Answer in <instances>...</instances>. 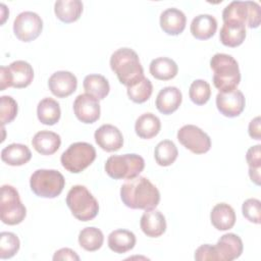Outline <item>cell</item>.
<instances>
[{"label": "cell", "mask_w": 261, "mask_h": 261, "mask_svg": "<svg viewBox=\"0 0 261 261\" xmlns=\"http://www.w3.org/2000/svg\"><path fill=\"white\" fill-rule=\"evenodd\" d=\"M120 198L128 208L152 210L160 202V193L147 177L138 175L121 186Z\"/></svg>", "instance_id": "obj_1"}, {"label": "cell", "mask_w": 261, "mask_h": 261, "mask_svg": "<svg viewBox=\"0 0 261 261\" xmlns=\"http://www.w3.org/2000/svg\"><path fill=\"white\" fill-rule=\"evenodd\" d=\"M110 67L126 88L136 85L144 77L139 56L130 48H120L113 52L110 57Z\"/></svg>", "instance_id": "obj_2"}, {"label": "cell", "mask_w": 261, "mask_h": 261, "mask_svg": "<svg viewBox=\"0 0 261 261\" xmlns=\"http://www.w3.org/2000/svg\"><path fill=\"white\" fill-rule=\"evenodd\" d=\"M213 70V84L219 92H230L237 89L241 82L238 61L230 55L216 53L210 60Z\"/></svg>", "instance_id": "obj_3"}, {"label": "cell", "mask_w": 261, "mask_h": 261, "mask_svg": "<svg viewBox=\"0 0 261 261\" xmlns=\"http://www.w3.org/2000/svg\"><path fill=\"white\" fill-rule=\"evenodd\" d=\"M66 204L72 215L81 221L92 220L99 212L98 201L85 186H73L67 193Z\"/></svg>", "instance_id": "obj_4"}, {"label": "cell", "mask_w": 261, "mask_h": 261, "mask_svg": "<svg viewBox=\"0 0 261 261\" xmlns=\"http://www.w3.org/2000/svg\"><path fill=\"white\" fill-rule=\"evenodd\" d=\"M64 185V176L55 169H37L30 178L31 190L41 198L52 199L59 196Z\"/></svg>", "instance_id": "obj_5"}, {"label": "cell", "mask_w": 261, "mask_h": 261, "mask_svg": "<svg viewBox=\"0 0 261 261\" xmlns=\"http://www.w3.org/2000/svg\"><path fill=\"white\" fill-rule=\"evenodd\" d=\"M145 167L143 157L138 154L110 156L105 163L106 173L114 179H130L138 176Z\"/></svg>", "instance_id": "obj_6"}, {"label": "cell", "mask_w": 261, "mask_h": 261, "mask_svg": "<svg viewBox=\"0 0 261 261\" xmlns=\"http://www.w3.org/2000/svg\"><path fill=\"white\" fill-rule=\"evenodd\" d=\"M96 158V150L93 145L86 142L71 144L60 157L62 166L71 173H79L90 166Z\"/></svg>", "instance_id": "obj_7"}, {"label": "cell", "mask_w": 261, "mask_h": 261, "mask_svg": "<svg viewBox=\"0 0 261 261\" xmlns=\"http://www.w3.org/2000/svg\"><path fill=\"white\" fill-rule=\"evenodd\" d=\"M27 215V209L21 203L19 194L10 185L1 187L0 217L3 223L15 225L20 223Z\"/></svg>", "instance_id": "obj_8"}, {"label": "cell", "mask_w": 261, "mask_h": 261, "mask_svg": "<svg viewBox=\"0 0 261 261\" xmlns=\"http://www.w3.org/2000/svg\"><path fill=\"white\" fill-rule=\"evenodd\" d=\"M222 19L223 22L233 20L256 29L260 24L261 8L255 1H232L223 9Z\"/></svg>", "instance_id": "obj_9"}, {"label": "cell", "mask_w": 261, "mask_h": 261, "mask_svg": "<svg viewBox=\"0 0 261 261\" xmlns=\"http://www.w3.org/2000/svg\"><path fill=\"white\" fill-rule=\"evenodd\" d=\"M34 79L32 65L24 60H16L8 66L0 67V91L13 87L22 89L31 85Z\"/></svg>", "instance_id": "obj_10"}, {"label": "cell", "mask_w": 261, "mask_h": 261, "mask_svg": "<svg viewBox=\"0 0 261 261\" xmlns=\"http://www.w3.org/2000/svg\"><path fill=\"white\" fill-rule=\"evenodd\" d=\"M42 30V18L33 11L20 12L13 21L14 35L22 42L34 41L41 35Z\"/></svg>", "instance_id": "obj_11"}, {"label": "cell", "mask_w": 261, "mask_h": 261, "mask_svg": "<svg viewBox=\"0 0 261 261\" xmlns=\"http://www.w3.org/2000/svg\"><path fill=\"white\" fill-rule=\"evenodd\" d=\"M178 142L195 154H204L211 148L210 137L194 124L181 126L177 132Z\"/></svg>", "instance_id": "obj_12"}, {"label": "cell", "mask_w": 261, "mask_h": 261, "mask_svg": "<svg viewBox=\"0 0 261 261\" xmlns=\"http://www.w3.org/2000/svg\"><path fill=\"white\" fill-rule=\"evenodd\" d=\"M246 100L240 90L230 92H219L216 95V106L218 111L226 117L239 116L245 108Z\"/></svg>", "instance_id": "obj_13"}, {"label": "cell", "mask_w": 261, "mask_h": 261, "mask_svg": "<svg viewBox=\"0 0 261 261\" xmlns=\"http://www.w3.org/2000/svg\"><path fill=\"white\" fill-rule=\"evenodd\" d=\"M73 111L76 118L84 123H94L100 117L99 100L89 94L79 95L73 102Z\"/></svg>", "instance_id": "obj_14"}, {"label": "cell", "mask_w": 261, "mask_h": 261, "mask_svg": "<svg viewBox=\"0 0 261 261\" xmlns=\"http://www.w3.org/2000/svg\"><path fill=\"white\" fill-rule=\"evenodd\" d=\"M48 87L54 96L58 98H65L76 90L77 80L70 71L59 70L49 77Z\"/></svg>", "instance_id": "obj_15"}, {"label": "cell", "mask_w": 261, "mask_h": 261, "mask_svg": "<svg viewBox=\"0 0 261 261\" xmlns=\"http://www.w3.org/2000/svg\"><path fill=\"white\" fill-rule=\"evenodd\" d=\"M218 261H231L239 258L243 253L241 238L232 232L223 234L214 246Z\"/></svg>", "instance_id": "obj_16"}, {"label": "cell", "mask_w": 261, "mask_h": 261, "mask_svg": "<svg viewBox=\"0 0 261 261\" xmlns=\"http://www.w3.org/2000/svg\"><path fill=\"white\" fill-rule=\"evenodd\" d=\"M97 145L106 152L119 150L123 145V137L120 130L112 124H103L94 134Z\"/></svg>", "instance_id": "obj_17"}, {"label": "cell", "mask_w": 261, "mask_h": 261, "mask_svg": "<svg viewBox=\"0 0 261 261\" xmlns=\"http://www.w3.org/2000/svg\"><path fill=\"white\" fill-rule=\"evenodd\" d=\"M140 226L147 237L158 238L166 230V220L160 211L146 210L141 217Z\"/></svg>", "instance_id": "obj_18"}, {"label": "cell", "mask_w": 261, "mask_h": 261, "mask_svg": "<svg viewBox=\"0 0 261 261\" xmlns=\"http://www.w3.org/2000/svg\"><path fill=\"white\" fill-rule=\"evenodd\" d=\"M181 100L182 95L179 89L176 87H165L158 93L155 105L160 113L168 115L178 109Z\"/></svg>", "instance_id": "obj_19"}, {"label": "cell", "mask_w": 261, "mask_h": 261, "mask_svg": "<svg viewBox=\"0 0 261 261\" xmlns=\"http://www.w3.org/2000/svg\"><path fill=\"white\" fill-rule=\"evenodd\" d=\"M187 17L177 8H167L160 15V27L164 33L171 36L179 35L186 28Z\"/></svg>", "instance_id": "obj_20"}, {"label": "cell", "mask_w": 261, "mask_h": 261, "mask_svg": "<svg viewBox=\"0 0 261 261\" xmlns=\"http://www.w3.org/2000/svg\"><path fill=\"white\" fill-rule=\"evenodd\" d=\"M220 42L227 47H238L246 39V25L239 21H224L219 33Z\"/></svg>", "instance_id": "obj_21"}, {"label": "cell", "mask_w": 261, "mask_h": 261, "mask_svg": "<svg viewBox=\"0 0 261 261\" xmlns=\"http://www.w3.org/2000/svg\"><path fill=\"white\" fill-rule=\"evenodd\" d=\"M32 145L38 153L42 155H52L59 149L61 139L60 136L54 132L40 130L34 136Z\"/></svg>", "instance_id": "obj_22"}, {"label": "cell", "mask_w": 261, "mask_h": 261, "mask_svg": "<svg viewBox=\"0 0 261 261\" xmlns=\"http://www.w3.org/2000/svg\"><path fill=\"white\" fill-rule=\"evenodd\" d=\"M212 225L218 230H227L232 228L236 223V212L233 208L226 203L216 204L210 213Z\"/></svg>", "instance_id": "obj_23"}, {"label": "cell", "mask_w": 261, "mask_h": 261, "mask_svg": "<svg viewBox=\"0 0 261 261\" xmlns=\"http://www.w3.org/2000/svg\"><path fill=\"white\" fill-rule=\"evenodd\" d=\"M191 33L198 40H208L217 30V20L210 14H199L191 22Z\"/></svg>", "instance_id": "obj_24"}, {"label": "cell", "mask_w": 261, "mask_h": 261, "mask_svg": "<svg viewBox=\"0 0 261 261\" xmlns=\"http://www.w3.org/2000/svg\"><path fill=\"white\" fill-rule=\"evenodd\" d=\"M32 158V152L28 146L23 144L13 143L6 146L1 151V159L3 162L11 166H20L28 163Z\"/></svg>", "instance_id": "obj_25"}, {"label": "cell", "mask_w": 261, "mask_h": 261, "mask_svg": "<svg viewBox=\"0 0 261 261\" xmlns=\"http://www.w3.org/2000/svg\"><path fill=\"white\" fill-rule=\"evenodd\" d=\"M54 12L62 22L76 21L83 12V2L80 0H58L54 4Z\"/></svg>", "instance_id": "obj_26"}, {"label": "cell", "mask_w": 261, "mask_h": 261, "mask_svg": "<svg viewBox=\"0 0 261 261\" xmlns=\"http://www.w3.org/2000/svg\"><path fill=\"white\" fill-rule=\"evenodd\" d=\"M136 245V236L127 229H115L108 236V246L111 251L122 254L132 250Z\"/></svg>", "instance_id": "obj_27"}, {"label": "cell", "mask_w": 261, "mask_h": 261, "mask_svg": "<svg viewBox=\"0 0 261 261\" xmlns=\"http://www.w3.org/2000/svg\"><path fill=\"white\" fill-rule=\"evenodd\" d=\"M161 128L160 119L153 113H144L138 117L135 123L136 134L141 139H152L157 136Z\"/></svg>", "instance_id": "obj_28"}, {"label": "cell", "mask_w": 261, "mask_h": 261, "mask_svg": "<svg viewBox=\"0 0 261 261\" xmlns=\"http://www.w3.org/2000/svg\"><path fill=\"white\" fill-rule=\"evenodd\" d=\"M38 119L46 125H53L58 122L61 115L59 103L52 98L42 99L37 106Z\"/></svg>", "instance_id": "obj_29"}, {"label": "cell", "mask_w": 261, "mask_h": 261, "mask_svg": "<svg viewBox=\"0 0 261 261\" xmlns=\"http://www.w3.org/2000/svg\"><path fill=\"white\" fill-rule=\"evenodd\" d=\"M150 73L157 80L168 81L173 79L178 71L177 64L168 57H158L150 63Z\"/></svg>", "instance_id": "obj_30"}, {"label": "cell", "mask_w": 261, "mask_h": 261, "mask_svg": "<svg viewBox=\"0 0 261 261\" xmlns=\"http://www.w3.org/2000/svg\"><path fill=\"white\" fill-rule=\"evenodd\" d=\"M84 89L87 94L95 97L98 100L104 99L109 91L110 86L105 76L101 74H88L84 79Z\"/></svg>", "instance_id": "obj_31"}, {"label": "cell", "mask_w": 261, "mask_h": 261, "mask_svg": "<svg viewBox=\"0 0 261 261\" xmlns=\"http://www.w3.org/2000/svg\"><path fill=\"white\" fill-rule=\"evenodd\" d=\"M178 151L175 144L170 140H163L157 144L154 150V157L158 165L169 166L177 158Z\"/></svg>", "instance_id": "obj_32"}, {"label": "cell", "mask_w": 261, "mask_h": 261, "mask_svg": "<svg viewBox=\"0 0 261 261\" xmlns=\"http://www.w3.org/2000/svg\"><path fill=\"white\" fill-rule=\"evenodd\" d=\"M103 242L104 236L102 231L97 227H85L79 233L80 246L86 251H97L102 247Z\"/></svg>", "instance_id": "obj_33"}, {"label": "cell", "mask_w": 261, "mask_h": 261, "mask_svg": "<svg viewBox=\"0 0 261 261\" xmlns=\"http://www.w3.org/2000/svg\"><path fill=\"white\" fill-rule=\"evenodd\" d=\"M127 96L135 103H144L151 97L153 92V86L150 80L143 77L136 85L127 88Z\"/></svg>", "instance_id": "obj_34"}, {"label": "cell", "mask_w": 261, "mask_h": 261, "mask_svg": "<svg viewBox=\"0 0 261 261\" xmlns=\"http://www.w3.org/2000/svg\"><path fill=\"white\" fill-rule=\"evenodd\" d=\"M189 96L192 102L196 105H204L208 102L211 96L210 85L204 80L194 81L190 86Z\"/></svg>", "instance_id": "obj_35"}, {"label": "cell", "mask_w": 261, "mask_h": 261, "mask_svg": "<svg viewBox=\"0 0 261 261\" xmlns=\"http://www.w3.org/2000/svg\"><path fill=\"white\" fill-rule=\"evenodd\" d=\"M19 239L13 232L2 231L0 233V258L8 259L13 257L19 250Z\"/></svg>", "instance_id": "obj_36"}, {"label": "cell", "mask_w": 261, "mask_h": 261, "mask_svg": "<svg viewBox=\"0 0 261 261\" xmlns=\"http://www.w3.org/2000/svg\"><path fill=\"white\" fill-rule=\"evenodd\" d=\"M0 113L1 124L4 126L6 123H10L17 114V103L10 96H2L0 99Z\"/></svg>", "instance_id": "obj_37"}, {"label": "cell", "mask_w": 261, "mask_h": 261, "mask_svg": "<svg viewBox=\"0 0 261 261\" xmlns=\"http://www.w3.org/2000/svg\"><path fill=\"white\" fill-rule=\"evenodd\" d=\"M242 212L245 218L250 222L259 224L260 223V213H261V202L258 199L250 198L247 199L242 206Z\"/></svg>", "instance_id": "obj_38"}, {"label": "cell", "mask_w": 261, "mask_h": 261, "mask_svg": "<svg viewBox=\"0 0 261 261\" xmlns=\"http://www.w3.org/2000/svg\"><path fill=\"white\" fill-rule=\"evenodd\" d=\"M195 259L198 261H218L214 246H211L209 244L202 245L195 251Z\"/></svg>", "instance_id": "obj_39"}, {"label": "cell", "mask_w": 261, "mask_h": 261, "mask_svg": "<svg viewBox=\"0 0 261 261\" xmlns=\"http://www.w3.org/2000/svg\"><path fill=\"white\" fill-rule=\"evenodd\" d=\"M260 145L252 146L246 154V160L249 167H260L261 166V155H260Z\"/></svg>", "instance_id": "obj_40"}, {"label": "cell", "mask_w": 261, "mask_h": 261, "mask_svg": "<svg viewBox=\"0 0 261 261\" xmlns=\"http://www.w3.org/2000/svg\"><path fill=\"white\" fill-rule=\"evenodd\" d=\"M53 260H80V257L76 255V253L69 249V248H62L58 251L55 252L54 256H53Z\"/></svg>", "instance_id": "obj_41"}, {"label": "cell", "mask_w": 261, "mask_h": 261, "mask_svg": "<svg viewBox=\"0 0 261 261\" xmlns=\"http://www.w3.org/2000/svg\"><path fill=\"white\" fill-rule=\"evenodd\" d=\"M248 132H249V136L252 139L255 140H261V128H260V117L257 116L254 119H252L249 123V127H248Z\"/></svg>", "instance_id": "obj_42"}, {"label": "cell", "mask_w": 261, "mask_h": 261, "mask_svg": "<svg viewBox=\"0 0 261 261\" xmlns=\"http://www.w3.org/2000/svg\"><path fill=\"white\" fill-rule=\"evenodd\" d=\"M249 175L253 182L260 185V167H249Z\"/></svg>", "instance_id": "obj_43"}]
</instances>
